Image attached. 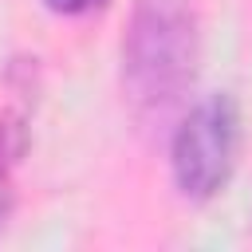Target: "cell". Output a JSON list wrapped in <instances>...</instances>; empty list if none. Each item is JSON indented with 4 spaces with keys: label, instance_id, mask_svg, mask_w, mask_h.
<instances>
[{
    "label": "cell",
    "instance_id": "cell-1",
    "mask_svg": "<svg viewBox=\"0 0 252 252\" xmlns=\"http://www.w3.org/2000/svg\"><path fill=\"white\" fill-rule=\"evenodd\" d=\"M197 16L189 0H134L122 39V87L134 110H169L197 79Z\"/></svg>",
    "mask_w": 252,
    "mask_h": 252
},
{
    "label": "cell",
    "instance_id": "cell-2",
    "mask_svg": "<svg viewBox=\"0 0 252 252\" xmlns=\"http://www.w3.org/2000/svg\"><path fill=\"white\" fill-rule=\"evenodd\" d=\"M236 154H240V106L228 91H217L201 98L173 130L169 146L173 185L181 189L185 201L205 205L228 185Z\"/></svg>",
    "mask_w": 252,
    "mask_h": 252
},
{
    "label": "cell",
    "instance_id": "cell-3",
    "mask_svg": "<svg viewBox=\"0 0 252 252\" xmlns=\"http://www.w3.org/2000/svg\"><path fill=\"white\" fill-rule=\"evenodd\" d=\"M55 16H91V12H102L110 0H43Z\"/></svg>",
    "mask_w": 252,
    "mask_h": 252
}]
</instances>
